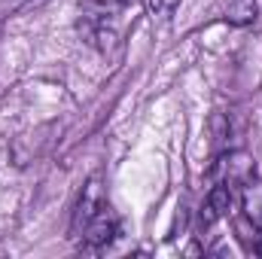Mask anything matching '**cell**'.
I'll return each mask as SVG.
<instances>
[{
    "label": "cell",
    "instance_id": "1",
    "mask_svg": "<svg viewBox=\"0 0 262 259\" xmlns=\"http://www.w3.org/2000/svg\"><path fill=\"white\" fill-rule=\"evenodd\" d=\"M101 207H104V186H101V177L95 174V177H89V183L82 186L79 201H76V207H73V223H70L73 238H79V232L89 226V220H92Z\"/></svg>",
    "mask_w": 262,
    "mask_h": 259
},
{
    "label": "cell",
    "instance_id": "2",
    "mask_svg": "<svg viewBox=\"0 0 262 259\" xmlns=\"http://www.w3.org/2000/svg\"><path fill=\"white\" fill-rule=\"evenodd\" d=\"M116 232H119V220H116L113 210L104 204V207L89 220V226L82 229V244H85L89 250H101V247H107V244L116 238Z\"/></svg>",
    "mask_w": 262,
    "mask_h": 259
},
{
    "label": "cell",
    "instance_id": "3",
    "mask_svg": "<svg viewBox=\"0 0 262 259\" xmlns=\"http://www.w3.org/2000/svg\"><path fill=\"white\" fill-rule=\"evenodd\" d=\"M232 201H235V186L229 180H216L213 189L207 192V201L201 207V226H213L216 220H223L229 210H232Z\"/></svg>",
    "mask_w": 262,
    "mask_h": 259
},
{
    "label": "cell",
    "instance_id": "4",
    "mask_svg": "<svg viewBox=\"0 0 262 259\" xmlns=\"http://www.w3.org/2000/svg\"><path fill=\"white\" fill-rule=\"evenodd\" d=\"M216 171L223 174L220 180H229L232 186H244L247 180H253V159L247 153H229L216 162Z\"/></svg>",
    "mask_w": 262,
    "mask_h": 259
},
{
    "label": "cell",
    "instance_id": "5",
    "mask_svg": "<svg viewBox=\"0 0 262 259\" xmlns=\"http://www.w3.org/2000/svg\"><path fill=\"white\" fill-rule=\"evenodd\" d=\"M223 18L235 28H247L259 18V3L256 0H223Z\"/></svg>",
    "mask_w": 262,
    "mask_h": 259
},
{
    "label": "cell",
    "instance_id": "6",
    "mask_svg": "<svg viewBox=\"0 0 262 259\" xmlns=\"http://www.w3.org/2000/svg\"><path fill=\"white\" fill-rule=\"evenodd\" d=\"M241 207H244V217L259 229L262 226V180H247V183H244Z\"/></svg>",
    "mask_w": 262,
    "mask_h": 259
},
{
    "label": "cell",
    "instance_id": "7",
    "mask_svg": "<svg viewBox=\"0 0 262 259\" xmlns=\"http://www.w3.org/2000/svg\"><path fill=\"white\" fill-rule=\"evenodd\" d=\"M177 6H180V0H146V9H149L156 18H168Z\"/></svg>",
    "mask_w": 262,
    "mask_h": 259
},
{
    "label": "cell",
    "instance_id": "8",
    "mask_svg": "<svg viewBox=\"0 0 262 259\" xmlns=\"http://www.w3.org/2000/svg\"><path fill=\"white\" fill-rule=\"evenodd\" d=\"M250 247H253V253H256V256H262V226H259V232L253 235V241H250Z\"/></svg>",
    "mask_w": 262,
    "mask_h": 259
},
{
    "label": "cell",
    "instance_id": "9",
    "mask_svg": "<svg viewBox=\"0 0 262 259\" xmlns=\"http://www.w3.org/2000/svg\"><path fill=\"white\" fill-rule=\"evenodd\" d=\"M101 3H107V6H128L134 0H101Z\"/></svg>",
    "mask_w": 262,
    "mask_h": 259
},
{
    "label": "cell",
    "instance_id": "10",
    "mask_svg": "<svg viewBox=\"0 0 262 259\" xmlns=\"http://www.w3.org/2000/svg\"><path fill=\"white\" fill-rule=\"evenodd\" d=\"M46 0H25V9H31V6H43Z\"/></svg>",
    "mask_w": 262,
    "mask_h": 259
}]
</instances>
